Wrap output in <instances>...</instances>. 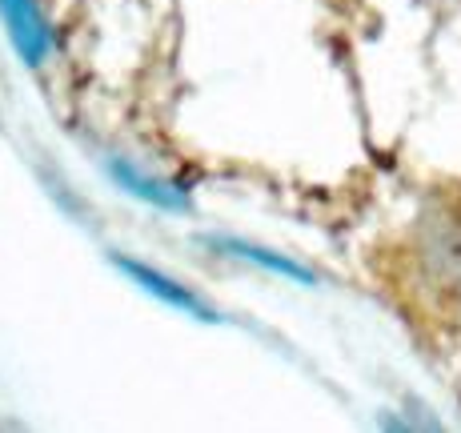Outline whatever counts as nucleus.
Wrapping results in <instances>:
<instances>
[{
    "label": "nucleus",
    "mask_w": 461,
    "mask_h": 433,
    "mask_svg": "<svg viewBox=\"0 0 461 433\" xmlns=\"http://www.w3.org/2000/svg\"><path fill=\"white\" fill-rule=\"evenodd\" d=\"M212 245H221L225 253H233V257H241V261L261 265V269L277 273V277L301 281V285H313V273H309L305 265H297V261L281 257V253H273V249H261V245H249V241H212Z\"/></svg>",
    "instance_id": "nucleus-4"
},
{
    "label": "nucleus",
    "mask_w": 461,
    "mask_h": 433,
    "mask_svg": "<svg viewBox=\"0 0 461 433\" xmlns=\"http://www.w3.org/2000/svg\"><path fill=\"white\" fill-rule=\"evenodd\" d=\"M121 273H129L132 281H137L140 289H145L149 297H157V302H165L168 309H176V313H185V317H193V321H221V313L212 309L205 297H197L189 285H181V281H173V277H165L161 269H149V265H140V261H129V257H117L113 261Z\"/></svg>",
    "instance_id": "nucleus-2"
},
{
    "label": "nucleus",
    "mask_w": 461,
    "mask_h": 433,
    "mask_svg": "<svg viewBox=\"0 0 461 433\" xmlns=\"http://www.w3.org/2000/svg\"><path fill=\"white\" fill-rule=\"evenodd\" d=\"M109 176L125 193H132L137 201H145V205L168 209V213H185V209H189V193L185 189H176V185H168V181H157V176L140 173L137 165H129V161H109Z\"/></svg>",
    "instance_id": "nucleus-3"
},
{
    "label": "nucleus",
    "mask_w": 461,
    "mask_h": 433,
    "mask_svg": "<svg viewBox=\"0 0 461 433\" xmlns=\"http://www.w3.org/2000/svg\"><path fill=\"white\" fill-rule=\"evenodd\" d=\"M0 21H5V32L13 41L16 57L24 65H44L52 52V29L44 21V13L37 8V0H0Z\"/></svg>",
    "instance_id": "nucleus-1"
}]
</instances>
